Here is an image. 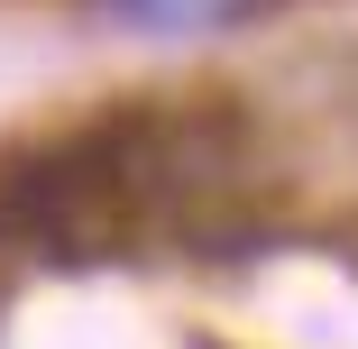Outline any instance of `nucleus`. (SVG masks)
Masks as SVG:
<instances>
[{
    "instance_id": "obj_1",
    "label": "nucleus",
    "mask_w": 358,
    "mask_h": 349,
    "mask_svg": "<svg viewBox=\"0 0 358 349\" xmlns=\"http://www.w3.org/2000/svg\"><path fill=\"white\" fill-rule=\"evenodd\" d=\"M129 28H157V37H193V28H239L257 0H110Z\"/></svg>"
}]
</instances>
